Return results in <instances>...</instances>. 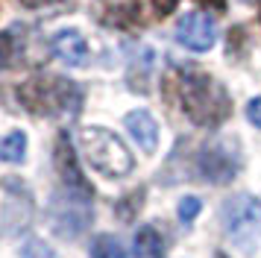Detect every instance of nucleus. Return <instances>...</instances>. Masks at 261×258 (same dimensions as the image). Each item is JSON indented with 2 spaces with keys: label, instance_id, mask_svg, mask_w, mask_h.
I'll list each match as a JSON object with an SVG mask.
<instances>
[{
  "label": "nucleus",
  "instance_id": "1",
  "mask_svg": "<svg viewBox=\"0 0 261 258\" xmlns=\"http://www.w3.org/2000/svg\"><path fill=\"white\" fill-rule=\"evenodd\" d=\"M179 100H182V112L197 126H220L232 115V97L214 76L202 73V70L182 73Z\"/></svg>",
  "mask_w": 261,
  "mask_h": 258
},
{
  "label": "nucleus",
  "instance_id": "2",
  "mask_svg": "<svg viewBox=\"0 0 261 258\" xmlns=\"http://www.w3.org/2000/svg\"><path fill=\"white\" fill-rule=\"evenodd\" d=\"M18 100L33 115H76L83 106V91L65 76H33L18 88Z\"/></svg>",
  "mask_w": 261,
  "mask_h": 258
},
{
  "label": "nucleus",
  "instance_id": "3",
  "mask_svg": "<svg viewBox=\"0 0 261 258\" xmlns=\"http://www.w3.org/2000/svg\"><path fill=\"white\" fill-rule=\"evenodd\" d=\"M80 150H83L85 162L94 167L97 173L109 176V179H123L132 173L135 159H132L129 147L103 126H85L80 129Z\"/></svg>",
  "mask_w": 261,
  "mask_h": 258
},
{
  "label": "nucleus",
  "instance_id": "4",
  "mask_svg": "<svg viewBox=\"0 0 261 258\" xmlns=\"http://www.w3.org/2000/svg\"><path fill=\"white\" fill-rule=\"evenodd\" d=\"M223 232L241 252H252L261 238V202L249 194H235L220 209Z\"/></svg>",
  "mask_w": 261,
  "mask_h": 258
},
{
  "label": "nucleus",
  "instance_id": "5",
  "mask_svg": "<svg viewBox=\"0 0 261 258\" xmlns=\"http://www.w3.org/2000/svg\"><path fill=\"white\" fill-rule=\"evenodd\" d=\"M241 167V152L235 141H205L197 152V173L208 182H229Z\"/></svg>",
  "mask_w": 261,
  "mask_h": 258
},
{
  "label": "nucleus",
  "instance_id": "6",
  "mask_svg": "<svg viewBox=\"0 0 261 258\" xmlns=\"http://www.w3.org/2000/svg\"><path fill=\"white\" fill-rule=\"evenodd\" d=\"M88 205H91L88 197H80V194L62 188V194L53 199V205H50V223H53V229L59 235H65V238L80 235L85 226H88V220H91Z\"/></svg>",
  "mask_w": 261,
  "mask_h": 258
},
{
  "label": "nucleus",
  "instance_id": "7",
  "mask_svg": "<svg viewBox=\"0 0 261 258\" xmlns=\"http://www.w3.org/2000/svg\"><path fill=\"white\" fill-rule=\"evenodd\" d=\"M176 41L194 53H208L217 41V23L205 12H185L176 21Z\"/></svg>",
  "mask_w": 261,
  "mask_h": 258
},
{
  "label": "nucleus",
  "instance_id": "8",
  "mask_svg": "<svg viewBox=\"0 0 261 258\" xmlns=\"http://www.w3.org/2000/svg\"><path fill=\"white\" fill-rule=\"evenodd\" d=\"M53 159H56V170H59L62 188H65V191H73V194H80V197H88V199H91L94 188L88 185L85 173L80 170V164H76V152H73L68 135H59Z\"/></svg>",
  "mask_w": 261,
  "mask_h": 258
},
{
  "label": "nucleus",
  "instance_id": "9",
  "mask_svg": "<svg viewBox=\"0 0 261 258\" xmlns=\"http://www.w3.org/2000/svg\"><path fill=\"white\" fill-rule=\"evenodd\" d=\"M50 53L59 59V62L71 65V68L88 65V44H85V38L76 30H59V33L50 38Z\"/></svg>",
  "mask_w": 261,
  "mask_h": 258
},
{
  "label": "nucleus",
  "instance_id": "10",
  "mask_svg": "<svg viewBox=\"0 0 261 258\" xmlns=\"http://www.w3.org/2000/svg\"><path fill=\"white\" fill-rule=\"evenodd\" d=\"M123 123H126L129 135L138 141V147L144 152H155V147H159V123H155V117L147 109L129 112V115L123 117Z\"/></svg>",
  "mask_w": 261,
  "mask_h": 258
},
{
  "label": "nucleus",
  "instance_id": "11",
  "mask_svg": "<svg viewBox=\"0 0 261 258\" xmlns=\"http://www.w3.org/2000/svg\"><path fill=\"white\" fill-rule=\"evenodd\" d=\"M132 255L135 258H162L165 255V244L153 226H141L135 235V244H132Z\"/></svg>",
  "mask_w": 261,
  "mask_h": 258
},
{
  "label": "nucleus",
  "instance_id": "12",
  "mask_svg": "<svg viewBox=\"0 0 261 258\" xmlns=\"http://www.w3.org/2000/svg\"><path fill=\"white\" fill-rule=\"evenodd\" d=\"M24 156H27V135L21 129H12L0 138V162L18 164L24 162Z\"/></svg>",
  "mask_w": 261,
  "mask_h": 258
},
{
  "label": "nucleus",
  "instance_id": "13",
  "mask_svg": "<svg viewBox=\"0 0 261 258\" xmlns=\"http://www.w3.org/2000/svg\"><path fill=\"white\" fill-rule=\"evenodd\" d=\"M91 258H126V252L115 235H97L91 241Z\"/></svg>",
  "mask_w": 261,
  "mask_h": 258
},
{
  "label": "nucleus",
  "instance_id": "14",
  "mask_svg": "<svg viewBox=\"0 0 261 258\" xmlns=\"http://www.w3.org/2000/svg\"><path fill=\"white\" fill-rule=\"evenodd\" d=\"M21 258H59V252L47 241H41V238H27L24 249H21Z\"/></svg>",
  "mask_w": 261,
  "mask_h": 258
},
{
  "label": "nucleus",
  "instance_id": "15",
  "mask_svg": "<svg viewBox=\"0 0 261 258\" xmlns=\"http://www.w3.org/2000/svg\"><path fill=\"white\" fill-rule=\"evenodd\" d=\"M202 202L197 197H182L179 199V220L182 223H194L197 220V214H200Z\"/></svg>",
  "mask_w": 261,
  "mask_h": 258
},
{
  "label": "nucleus",
  "instance_id": "16",
  "mask_svg": "<svg viewBox=\"0 0 261 258\" xmlns=\"http://www.w3.org/2000/svg\"><path fill=\"white\" fill-rule=\"evenodd\" d=\"M15 56V41L9 33H0V70L9 68V62Z\"/></svg>",
  "mask_w": 261,
  "mask_h": 258
},
{
  "label": "nucleus",
  "instance_id": "17",
  "mask_svg": "<svg viewBox=\"0 0 261 258\" xmlns=\"http://www.w3.org/2000/svg\"><path fill=\"white\" fill-rule=\"evenodd\" d=\"M247 117H249L252 126L261 129V97H252V100L247 103Z\"/></svg>",
  "mask_w": 261,
  "mask_h": 258
},
{
  "label": "nucleus",
  "instance_id": "18",
  "mask_svg": "<svg viewBox=\"0 0 261 258\" xmlns=\"http://www.w3.org/2000/svg\"><path fill=\"white\" fill-rule=\"evenodd\" d=\"M176 6H179V0H153L155 15H162V18H165V15H170V12L176 9Z\"/></svg>",
  "mask_w": 261,
  "mask_h": 258
},
{
  "label": "nucleus",
  "instance_id": "19",
  "mask_svg": "<svg viewBox=\"0 0 261 258\" xmlns=\"http://www.w3.org/2000/svg\"><path fill=\"white\" fill-rule=\"evenodd\" d=\"M205 9H212V12H223L226 9V0H200Z\"/></svg>",
  "mask_w": 261,
  "mask_h": 258
},
{
  "label": "nucleus",
  "instance_id": "20",
  "mask_svg": "<svg viewBox=\"0 0 261 258\" xmlns=\"http://www.w3.org/2000/svg\"><path fill=\"white\" fill-rule=\"evenodd\" d=\"M47 3H53V0H21V6H27V9H41Z\"/></svg>",
  "mask_w": 261,
  "mask_h": 258
},
{
  "label": "nucleus",
  "instance_id": "21",
  "mask_svg": "<svg viewBox=\"0 0 261 258\" xmlns=\"http://www.w3.org/2000/svg\"><path fill=\"white\" fill-rule=\"evenodd\" d=\"M217 258H226V255H223V252H217Z\"/></svg>",
  "mask_w": 261,
  "mask_h": 258
}]
</instances>
